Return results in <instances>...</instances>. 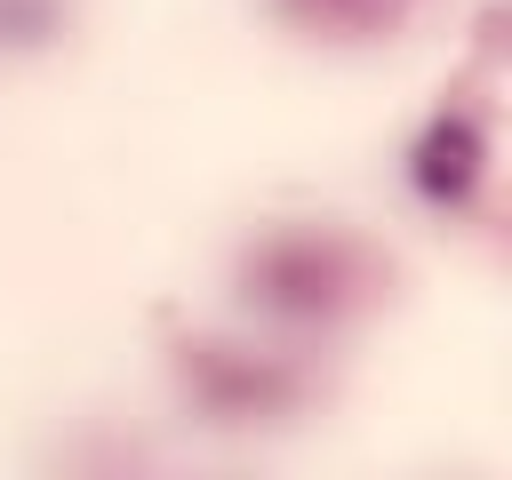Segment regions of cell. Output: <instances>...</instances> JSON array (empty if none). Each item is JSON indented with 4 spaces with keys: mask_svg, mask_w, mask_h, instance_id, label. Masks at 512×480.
Masks as SVG:
<instances>
[{
    "mask_svg": "<svg viewBox=\"0 0 512 480\" xmlns=\"http://www.w3.org/2000/svg\"><path fill=\"white\" fill-rule=\"evenodd\" d=\"M480 168H488V136H480L472 112H440V120L416 136V152H408V184H416L432 208H464V200L480 192Z\"/></svg>",
    "mask_w": 512,
    "mask_h": 480,
    "instance_id": "obj_3",
    "label": "cell"
},
{
    "mask_svg": "<svg viewBox=\"0 0 512 480\" xmlns=\"http://www.w3.org/2000/svg\"><path fill=\"white\" fill-rule=\"evenodd\" d=\"M48 24H56L48 0H0V40H40Z\"/></svg>",
    "mask_w": 512,
    "mask_h": 480,
    "instance_id": "obj_4",
    "label": "cell"
},
{
    "mask_svg": "<svg viewBox=\"0 0 512 480\" xmlns=\"http://www.w3.org/2000/svg\"><path fill=\"white\" fill-rule=\"evenodd\" d=\"M184 384L208 416H264L296 392L288 368H272L256 352H232V344H184Z\"/></svg>",
    "mask_w": 512,
    "mask_h": 480,
    "instance_id": "obj_2",
    "label": "cell"
},
{
    "mask_svg": "<svg viewBox=\"0 0 512 480\" xmlns=\"http://www.w3.org/2000/svg\"><path fill=\"white\" fill-rule=\"evenodd\" d=\"M240 296L272 320H320L352 296V248L328 232H272L240 256Z\"/></svg>",
    "mask_w": 512,
    "mask_h": 480,
    "instance_id": "obj_1",
    "label": "cell"
}]
</instances>
